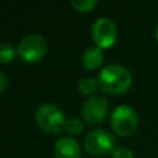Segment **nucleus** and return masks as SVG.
<instances>
[{
	"label": "nucleus",
	"instance_id": "obj_1",
	"mask_svg": "<svg viewBox=\"0 0 158 158\" xmlns=\"http://www.w3.org/2000/svg\"><path fill=\"white\" fill-rule=\"evenodd\" d=\"M98 87L108 94L125 93L132 85V74L128 68L119 64H108L97 77Z\"/></svg>",
	"mask_w": 158,
	"mask_h": 158
},
{
	"label": "nucleus",
	"instance_id": "obj_2",
	"mask_svg": "<svg viewBox=\"0 0 158 158\" xmlns=\"http://www.w3.org/2000/svg\"><path fill=\"white\" fill-rule=\"evenodd\" d=\"M35 121L43 132L54 135L65 129L68 119H65V114L58 106L42 104L35 112Z\"/></svg>",
	"mask_w": 158,
	"mask_h": 158
},
{
	"label": "nucleus",
	"instance_id": "obj_3",
	"mask_svg": "<svg viewBox=\"0 0 158 158\" xmlns=\"http://www.w3.org/2000/svg\"><path fill=\"white\" fill-rule=\"evenodd\" d=\"M139 125L137 114L131 106H118L111 112V128L117 135L128 137L133 135Z\"/></svg>",
	"mask_w": 158,
	"mask_h": 158
},
{
	"label": "nucleus",
	"instance_id": "obj_4",
	"mask_svg": "<svg viewBox=\"0 0 158 158\" xmlns=\"http://www.w3.org/2000/svg\"><path fill=\"white\" fill-rule=\"evenodd\" d=\"M18 57L25 63H36L44 57L47 52V42L39 33H29L24 36L18 44Z\"/></svg>",
	"mask_w": 158,
	"mask_h": 158
},
{
	"label": "nucleus",
	"instance_id": "obj_5",
	"mask_svg": "<svg viewBox=\"0 0 158 158\" xmlns=\"http://www.w3.org/2000/svg\"><path fill=\"white\" fill-rule=\"evenodd\" d=\"M115 139L106 129H94L85 136V150L94 157H103L110 151H114Z\"/></svg>",
	"mask_w": 158,
	"mask_h": 158
},
{
	"label": "nucleus",
	"instance_id": "obj_6",
	"mask_svg": "<svg viewBox=\"0 0 158 158\" xmlns=\"http://www.w3.org/2000/svg\"><path fill=\"white\" fill-rule=\"evenodd\" d=\"M92 38L98 49L103 50L112 47L118 38V28L115 22L107 17L97 18L92 27Z\"/></svg>",
	"mask_w": 158,
	"mask_h": 158
},
{
	"label": "nucleus",
	"instance_id": "obj_7",
	"mask_svg": "<svg viewBox=\"0 0 158 158\" xmlns=\"http://www.w3.org/2000/svg\"><path fill=\"white\" fill-rule=\"evenodd\" d=\"M108 114V101L101 96H92L82 106V117L89 125H97Z\"/></svg>",
	"mask_w": 158,
	"mask_h": 158
},
{
	"label": "nucleus",
	"instance_id": "obj_8",
	"mask_svg": "<svg viewBox=\"0 0 158 158\" xmlns=\"http://www.w3.org/2000/svg\"><path fill=\"white\" fill-rule=\"evenodd\" d=\"M54 158H81V147L72 137H61L53 148Z\"/></svg>",
	"mask_w": 158,
	"mask_h": 158
},
{
	"label": "nucleus",
	"instance_id": "obj_9",
	"mask_svg": "<svg viewBox=\"0 0 158 158\" xmlns=\"http://www.w3.org/2000/svg\"><path fill=\"white\" fill-rule=\"evenodd\" d=\"M104 61L103 50L98 47H89L82 54V65L89 71H94L98 67H101Z\"/></svg>",
	"mask_w": 158,
	"mask_h": 158
},
{
	"label": "nucleus",
	"instance_id": "obj_10",
	"mask_svg": "<svg viewBox=\"0 0 158 158\" xmlns=\"http://www.w3.org/2000/svg\"><path fill=\"white\" fill-rule=\"evenodd\" d=\"M97 89H98L97 79L83 78V79H81V81H79V83H78L79 93H81V94H83V96H92Z\"/></svg>",
	"mask_w": 158,
	"mask_h": 158
},
{
	"label": "nucleus",
	"instance_id": "obj_11",
	"mask_svg": "<svg viewBox=\"0 0 158 158\" xmlns=\"http://www.w3.org/2000/svg\"><path fill=\"white\" fill-rule=\"evenodd\" d=\"M17 56H18V52L14 49L13 44L7 43V42L0 44V61H2L3 64L11 63Z\"/></svg>",
	"mask_w": 158,
	"mask_h": 158
},
{
	"label": "nucleus",
	"instance_id": "obj_12",
	"mask_svg": "<svg viewBox=\"0 0 158 158\" xmlns=\"http://www.w3.org/2000/svg\"><path fill=\"white\" fill-rule=\"evenodd\" d=\"M71 6L77 11L87 13V11H92L97 6V2L96 0H71Z\"/></svg>",
	"mask_w": 158,
	"mask_h": 158
},
{
	"label": "nucleus",
	"instance_id": "obj_13",
	"mask_svg": "<svg viewBox=\"0 0 158 158\" xmlns=\"http://www.w3.org/2000/svg\"><path fill=\"white\" fill-rule=\"evenodd\" d=\"M65 131L68 132L69 135L72 136H77V135H81L83 132V122L78 118H69L67 121V125H65Z\"/></svg>",
	"mask_w": 158,
	"mask_h": 158
},
{
	"label": "nucleus",
	"instance_id": "obj_14",
	"mask_svg": "<svg viewBox=\"0 0 158 158\" xmlns=\"http://www.w3.org/2000/svg\"><path fill=\"white\" fill-rule=\"evenodd\" d=\"M112 158H135V154L129 148L118 147L112 151Z\"/></svg>",
	"mask_w": 158,
	"mask_h": 158
},
{
	"label": "nucleus",
	"instance_id": "obj_15",
	"mask_svg": "<svg viewBox=\"0 0 158 158\" xmlns=\"http://www.w3.org/2000/svg\"><path fill=\"white\" fill-rule=\"evenodd\" d=\"M6 87H7V78H6L4 72H0V93H4Z\"/></svg>",
	"mask_w": 158,
	"mask_h": 158
},
{
	"label": "nucleus",
	"instance_id": "obj_16",
	"mask_svg": "<svg viewBox=\"0 0 158 158\" xmlns=\"http://www.w3.org/2000/svg\"><path fill=\"white\" fill-rule=\"evenodd\" d=\"M154 36H156V42H157V44H158V27L156 28V32H154Z\"/></svg>",
	"mask_w": 158,
	"mask_h": 158
}]
</instances>
